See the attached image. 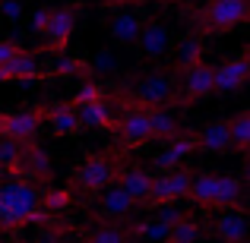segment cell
Returning a JSON list of instances; mask_svg holds the SVG:
<instances>
[{
    "mask_svg": "<svg viewBox=\"0 0 250 243\" xmlns=\"http://www.w3.org/2000/svg\"><path fill=\"white\" fill-rule=\"evenodd\" d=\"M0 199H3L6 212H10L13 227H22L29 221V215L38 208V189H35V183L16 177L10 183H0Z\"/></svg>",
    "mask_w": 250,
    "mask_h": 243,
    "instance_id": "1",
    "label": "cell"
},
{
    "mask_svg": "<svg viewBox=\"0 0 250 243\" xmlns=\"http://www.w3.org/2000/svg\"><path fill=\"white\" fill-rule=\"evenodd\" d=\"M117 177V168L111 164L108 155H89L83 168H76V174L70 177V187L83 189V193H98V189L111 187Z\"/></svg>",
    "mask_w": 250,
    "mask_h": 243,
    "instance_id": "2",
    "label": "cell"
},
{
    "mask_svg": "<svg viewBox=\"0 0 250 243\" xmlns=\"http://www.w3.org/2000/svg\"><path fill=\"white\" fill-rule=\"evenodd\" d=\"M190 180H193V174H190L187 168H174V170H168V174L155 177L146 206H171V202L184 199L187 189H190Z\"/></svg>",
    "mask_w": 250,
    "mask_h": 243,
    "instance_id": "3",
    "label": "cell"
},
{
    "mask_svg": "<svg viewBox=\"0 0 250 243\" xmlns=\"http://www.w3.org/2000/svg\"><path fill=\"white\" fill-rule=\"evenodd\" d=\"M48 114V108H29V111H13L3 117V127H0V139H13V142H32L35 133L42 130V120Z\"/></svg>",
    "mask_w": 250,
    "mask_h": 243,
    "instance_id": "4",
    "label": "cell"
},
{
    "mask_svg": "<svg viewBox=\"0 0 250 243\" xmlns=\"http://www.w3.org/2000/svg\"><path fill=\"white\" fill-rule=\"evenodd\" d=\"M171 95H174V76L171 73H146L133 92L140 108H162L171 101Z\"/></svg>",
    "mask_w": 250,
    "mask_h": 243,
    "instance_id": "5",
    "label": "cell"
},
{
    "mask_svg": "<svg viewBox=\"0 0 250 243\" xmlns=\"http://www.w3.org/2000/svg\"><path fill=\"white\" fill-rule=\"evenodd\" d=\"M203 19L212 32H228L247 19V0H209L203 6Z\"/></svg>",
    "mask_w": 250,
    "mask_h": 243,
    "instance_id": "6",
    "label": "cell"
},
{
    "mask_svg": "<svg viewBox=\"0 0 250 243\" xmlns=\"http://www.w3.org/2000/svg\"><path fill=\"white\" fill-rule=\"evenodd\" d=\"M76 19H80V6H54L48 19V29H44V48L48 51H63L76 29Z\"/></svg>",
    "mask_w": 250,
    "mask_h": 243,
    "instance_id": "7",
    "label": "cell"
},
{
    "mask_svg": "<svg viewBox=\"0 0 250 243\" xmlns=\"http://www.w3.org/2000/svg\"><path fill=\"white\" fill-rule=\"evenodd\" d=\"M136 44H140V54L143 57L159 60V57H165L168 51H171V29L162 22L159 16H149V19H143V29H140Z\"/></svg>",
    "mask_w": 250,
    "mask_h": 243,
    "instance_id": "8",
    "label": "cell"
},
{
    "mask_svg": "<svg viewBox=\"0 0 250 243\" xmlns=\"http://www.w3.org/2000/svg\"><path fill=\"white\" fill-rule=\"evenodd\" d=\"M250 76V60L247 54L225 60L222 67H212V95H228V92H238Z\"/></svg>",
    "mask_w": 250,
    "mask_h": 243,
    "instance_id": "9",
    "label": "cell"
},
{
    "mask_svg": "<svg viewBox=\"0 0 250 243\" xmlns=\"http://www.w3.org/2000/svg\"><path fill=\"white\" fill-rule=\"evenodd\" d=\"M19 177L29 183H51L54 177V168H51V155L38 146H25L22 152V168H19Z\"/></svg>",
    "mask_w": 250,
    "mask_h": 243,
    "instance_id": "10",
    "label": "cell"
},
{
    "mask_svg": "<svg viewBox=\"0 0 250 243\" xmlns=\"http://www.w3.org/2000/svg\"><path fill=\"white\" fill-rule=\"evenodd\" d=\"M140 29H143V16H136L133 10H117L108 19V35L114 38V44H124V48L136 44Z\"/></svg>",
    "mask_w": 250,
    "mask_h": 243,
    "instance_id": "11",
    "label": "cell"
},
{
    "mask_svg": "<svg viewBox=\"0 0 250 243\" xmlns=\"http://www.w3.org/2000/svg\"><path fill=\"white\" fill-rule=\"evenodd\" d=\"M181 76H184V95H187V101H200V98L212 95V63L203 60Z\"/></svg>",
    "mask_w": 250,
    "mask_h": 243,
    "instance_id": "12",
    "label": "cell"
},
{
    "mask_svg": "<svg viewBox=\"0 0 250 243\" xmlns=\"http://www.w3.org/2000/svg\"><path fill=\"white\" fill-rule=\"evenodd\" d=\"M193 139H196V149H200V152H228V149H231L228 120H212V123H206L200 133H193Z\"/></svg>",
    "mask_w": 250,
    "mask_h": 243,
    "instance_id": "13",
    "label": "cell"
},
{
    "mask_svg": "<svg viewBox=\"0 0 250 243\" xmlns=\"http://www.w3.org/2000/svg\"><path fill=\"white\" fill-rule=\"evenodd\" d=\"M152 180H155V177L149 174V170H143V168H127V170L117 174V187H121L133 202H146L149 199Z\"/></svg>",
    "mask_w": 250,
    "mask_h": 243,
    "instance_id": "14",
    "label": "cell"
},
{
    "mask_svg": "<svg viewBox=\"0 0 250 243\" xmlns=\"http://www.w3.org/2000/svg\"><path fill=\"white\" fill-rule=\"evenodd\" d=\"M114 130L121 133L124 142H130V146H140V142L152 139V130H149L146 111H130V114H124V120H117Z\"/></svg>",
    "mask_w": 250,
    "mask_h": 243,
    "instance_id": "15",
    "label": "cell"
},
{
    "mask_svg": "<svg viewBox=\"0 0 250 243\" xmlns=\"http://www.w3.org/2000/svg\"><path fill=\"white\" fill-rule=\"evenodd\" d=\"M215 237L222 243H244L247 237V221L241 208H228V212H219L215 218Z\"/></svg>",
    "mask_w": 250,
    "mask_h": 243,
    "instance_id": "16",
    "label": "cell"
},
{
    "mask_svg": "<svg viewBox=\"0 0 250 243\" xmlns=\"http://www.w3.org/2000/svg\"><path fill=\"white\" fill-rule=\"evenodd\" d=\"M44 117H48V127L54 130L57 136H76V133H80V127H83L80 117H76V108L70 101L67 104H57V108H48V114H44Z\"/></svg>",
    "mask_w": 250,
    "mask_h": 243,
    "instance_id": "17",
    "label": "cell"
},
{
    "mask_svg": "<svg viewBox=\"0 0 250 243\" xmlns=\"http://www.w3.org/2000/svg\"><path fill=\"white\" fill-rule=\"evenodd\" d=\"M193 149H196V139H193V133L181 136V139H171V142H168V149L159 155V158H155V168H162V170L168 174V170H174L177 164H181V161L187 158L190 152H193Z\"/></svg>",
    "mask_w": 250,
    "mask_h": 243,
    "instance_id": "18",
    "label": "cell"
},
{
    "mask_svg": "<svg viewBox=\"0 0 250 243\" xmlns=\"http://www.w3.org/2000/svg\"><path fill=\"white\" fill-rule=\"evenodd\" d=\"M3 73H6L10 82L13 79H19V82H25V79H48V73H42L35 54H29V51H22L19 57H13V60L3 67Z\"/></svg>",
    "mask_w": 250,
    "mask_h": 243,
    "instance_id": "19",
    "label": "cell"
},
{
    "mask_svg": "<svg viewBox=\"0 0 250 243\" xmlns=\"http://www.w3.org/2000/svg\"><path fill=\"white\" fill-rule=\"evenodd\" d=\"M76 117H80L83 127H102V130H114V114H111L108 101H92V104H80L76 108Z\"/></svg>",
    "mask_w": 250,
    "mask_h": 243,
    "instance_id": "20",
    "label": "cell"
},
{
    "mask_svg": "<svg viewBox=\"0 0 250 243\" xmlns=\"http://www.w3.org/2000/svg\"><path fill=\"white\" fill-rule=\"evenodd\" d=\"M203 54H206V44H203V35H187L181 44H177V63H174V73H187L190 67L203 63Z\"/></svg>",
    "mask_w": 250,
    "mask_h": 243,
    "instance_id": "21",
    "label": "cell"
},
{
    "mask_svg": "<svg viewBox=\"0 0 250 243\" xmlns=\"http://www.w3.org/2000/svg\"><path fill=\"white\" fill-rule=\"evenodd\" d=\"M98 206H102L104 215H111V218H124V215H130L136 208V202L130 199L127 193H124L121 187H104L102 189V199H98Z\"/></svg>",
    "mask_w": 250,
    "mask_h": 243,
    "instance_id": "22",
    "label": "cell"
},
{
    "mask_svg": "<svg viewBox=\"0 0 250 243\" xmlns=\"http://www.w3.org/2000/svg\"><path fill=\"white\" fill-rule=\"evenodd\" d=\"M215 183H219V174H193L190 189H187V199L193 202V206L212 208V202H215Z\"/></svg>",
    "mask_w": 250,
    "mask_h": 243,
    "instance_id": "23",
    "label": "cell"
},
{
    "mask_svg": "<svg viewBox=\"0 0 250 243\" xmlns=\"http://www.w3.org/2000/svg\"><path fill=\"white\" fill-rule=\"evenodd\" d=\"M149 130H152V139H181V136H187L181 127H177V120L168 114V111L162 108H149Z\"/></svg>",
    "mask_w": 250,
    "mask_h": 243,
    "instance_id": "24",
    "label": "cell"
},
{
    "mask_svg": "<svg viewBox=\"0 0 250 243\" xmlns=\"http://www.w3.org/2000/svg\"><path fill=\"white\" fill-rule=\"evenodd\" d=\"M241 180L238 177H219V183H215V202L212 208H219V212H228V208H241Z\"/></svg>",
    "mask_w": 250,
    "mask_h": 243,
    "instance_id": "25",
    "label": "cell"
},
{
    "mask_svg": "<svg viewBox=\"0 0 250 243\" xmlns=\"http://www.w3.org/2000/svg\"><path fill=\"white\" fill-rule=\"evenodd\" d=\"M228 136H231V149H238V152L250 149V114L247 111H241L238 117L228 120Z\"/></svg>",
    "mask_w": 250,
    "mask_h": 243,
    "instance_id": "26",
    "label": "cell"
},
{
    "mask_svg": "<svg viewBox=\"0 0 250 243\" xmlns=\"http://www.w3.org/2000/svg\"><path fill=\"white\" fill-rule=\"evenodd\" d=\"M70 202H73V193L63 187H48L44 193H38V206H44V212H51V215L70 208Z\"/></svg>",
    "mask_w": 250,
    "mask_h": 243,
    "instance_id": "27",
    "label": "cell"
},
{
    "mask_svg": "<svg viewBox=\"0 0 250 243\" xmlns=\"http://www.w3.org/2000/svg\"><path fill=\"white\" fill-rule=\"evenodd\" d=\"M196 240H200V224L190 218H181L177 224H171L165 237V243H196Z\"/></svg>",
    "mask_w": 250,
    "mask_h": 243,
    "instance_id": "28",
    "label": "cell"
},
{
    "mask_svg": "<svg viewBox=\"0 0 250 243\" xmlns=\"http://www.w3.org/2000/svg\"><path fill=\"white\" fill-rule=\"evenodd\" d=\"M92 101H108V92H104V85H98V82H85L80 92L73 95V108H80V104H92Z\"/></svg>",
    "mask_w": 250,
    "mask_h": 243,
    "instance_id": "29",
    "label": "cell"
},
{
    "mask_svg": "<svg viewBox=\"0 0 250 243\" xmlns=\"http://www.w3.org/2000/svg\"><path fill=\"white\" fill-rule=\"evenodd\" d=\"M89 70H92V73H98V76H102V73H114V70H117V54H114V51H108V48H102L95 57H92Z\"/></svg>",
    "mask_w": 250,
    "mask_h": 243,
    "instance_id": "30",
    "label": "cell"
},
{
    "mask_svg": "<svg viewBox=\"0 0 250 243\" xmlns=\"http://www.w3.org/2000/svg\"><path fill=\"white\" fill-rule=\"evenodd\" d=\"M136 237L143 240H165L168 237V224H162V221H143V224L133 227Z\"/></svg>",
    "mask_w": 250,
    "mask_h": 243,
    "instance_id": "31",
    "label": "cell"
},
{
    "mask_svg": "<svg viewBox=\"0 0 250 243\" xmlns=\"http://www.w3.org/2000/svg\"><path fill=\"white\" fill-rule=\"evenodd\" d=\"M85 243H127V234L121 227H98L85 237Z\"/></svg>",
    "mask_w": 250,
    "mask_h": 243,
    "instance_id": "32",
    "label": "cell"
},
{
    "mask_svg": "<svg viewBox=\"0 0 250 243\" xmlns=\"http://www.w3.org/2000/svg\"><path fill=\"white\" fill-rule=\"evenodd\" d=\"M76 73L89 76V73H92L89 63H85V60H76V57H73V60H61V63L54 67V76H76Z\"/></svg>",
    "mask_w": 250,
    "mask_h": 243,
    "instance_id": "33",
    "label": "cell"
},
{
    "mask_svg": "<svg viewBox=\"0 0 250 243\" xmlns=\"http://www.w3.org/2000/svg\"><path fill=\"white\" fill-rule=\"evenodd\" d=\"M22 54V44H16V41H0V67H6V63L13 60V57H19Z\"/></svg>",
    "mask_w": 250,
    "mask_h": 243,
    "instance_id": "34",
    "label": "cell"
},
{
    "mask_svg": "<svg viewBox=\"0 0 250 243\" xmlns=\"http://www.w3.org/2000/svg\"><path fill=\"white\" fill-rule=\"evenodd\" d=\"M0 13H3L10 22H19V19H22V0H6V3H0Z\"/></svg>",
    "mask_w": 250,
    "mask_h": 243,
    "instance_id": "35",
    "label": "cell"
},
{
    "mask_svg": "<svg viewBox=\"0 0 250 243\" xmlns=\"http://www.w3.org/2000/svg\"><path fill=\"white\" fill-rule=\"evenodd\" d=\"M48 19H51V10H48V6H38L35 16H32V29H35L38 35H44V29H48Z\"/></svg>",
    "mask_w": 250,
    "mask_h": 243,
    "instance_id": "36",
    "label": "cell"
},
{
    "mask_svg": "<svg viewBox=\"0 0 250 243\" xmlns=\"http://www.w3.org/2000/svg\"><path fill=\"white\" fill-rule=\"evenodd\" d=\"M0 231H13V221H10V212H6L3 199H0Z\"/></svg>",
    "mask_w": 250,
    "mask_h": 243,
    "instance_id": "37",
    "label": "cell"
},
{
    "mask_svg": "<svg viewBox=\"0 0 250 243\" xmlns=\"http://www.w3.org/2000/svg\"><path fill=\"white\" fill-rule=\"evenodd\" d=\"M38 243H61V237H57V234H44V237L38 240Z\"/></svg>",
    "mask_w": 250,
    "mask_h": 243,
    "instance_id": "38",
    "label": "cell"
},
{
    "mask_svg": "<svg viewBox=\"0 0 250 243\" xmlns=\"http://www.w3.org/2000/svg\"><path fill=\"white\" fill-rule=\"evenodd\" d=\"M6 177H10V174H6V168H3V164H0V183H3Z\"/></svg>",
    "mask_w": 250,
    "mask_h": 243,
    "instance_id": "39",
    "label": "cell"
},
{
    "mask_svg": "<svg viewBox=\"0 0 250 243\" xmlns=\"http://www.w3.org/2000/svg\"><path fill=\"white\" fill-rule=\"evenodd\" d=\"M3 82H10V79H6V73H3V67H0V85H3Z\"/></svg>",
    "mask_w": 250,
    "mask_h": 243,
    "instance_id": "40",
    "label": "cell"
},
{
    "mask_svg": "<svg viewBox=\"0 0 250 243\" xmlns=\"http://www.w3.org/2000/svg\"><path fill=\"white\" fill-rule=\"evenodd\" d=\"M3 117H6V114H3V111H0V127H3Z\"/></svg>",
    "mask_w": 250,
    "mask_h": 243,
    "instance_id": "41",
    "label": "cell"
},
{
    "mask_svg": "<svg viewBox=\"0 0 250 243\" xmlns=\"http://www.w3.org/2000/svg\"><path fill=\"white\" fill-rule=\"evenodd\" d=\"M0 3H6V0H0Z\"/></svg>",
    "mask_w": 250,
    "mask_h": 243,
    "instance_id": "42",
    "label": "cell"
}]
</instances>
